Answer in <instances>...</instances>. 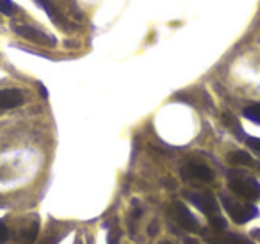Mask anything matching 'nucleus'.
I'll list each match as a JSON object with an SVG mask.
<instances>
[{"instance_id":"nucleus-7","label":"nucleus","mask_w":260,"mask_h":244,"mask_svg":"<svg viewBox=\"0 0 260 244\" xmlns=\"http://www.w3.org/2000/svg\"><path fill=\"white\" fill-rule=\"evenodd\" d=\"M23 104V93L20 89H0V109H15Z\"/></svg>"},{"instance_id":"nucleus-15","label":"nucleus","mask_w":260,"mask_h":244,"mask_svg":"<svg viewBox=\"0 0 260 244\" xmlns=\"http://www.w3.org/2000/svg\"><path fill=\"white\" fill-rule=\"evenodd\" d=\"M9 239V230L4 225V221H0V244H6Z\"/></svg>"},{"instance_id":"nucleus-4","label":"nucleus","mask_w":260,"mask_h":244,"mask_svg":"<svg viewBox=\"0 0 260 244\" xmlns=\"http://www.w3.org/2000/svg\"><path fill=\"white\" fill-rule=\"evenodd\" d=\"M182 178L192 180V182H212L214 171L207 164H200V162H189L182 168Z\"/></svg>"},{"instance_id":"nucleus-11","label":"nucleus","mask_w":260,"mask_h":244,"mask_svg":"<svg viewBox=\"0 0 260 244\" xmlns=\"http://www.w3.org/2000/svg\"><path fill=\"white\" fill-rule=\"evenodd\" d=\"M15 11H16V6L13 4L11 0H0V13H2V15L11 16V15H15Z\"/></svg>"},{"instance_id":"nucleus-8","label":"nucleus","mask_w":260,"mask_h":244,"mask_svg":"<svg viewBox=\"0 0 260 244\" xmlns=\"http://www.w3.org/2000/svg\"><path fill=\"white\" fill-rule=\"evenodd\" d=\"M207 240L210 244H255L253 240H249L248 237L244 235H239V233H224L221 235L217 232V235H207Z\"/></svg>"},{"instance_id":"nucleus-1","label":"nucleus","mask_w":260,"mask_h":244,"mask_svg":"<svg viewBox=\"0 0 260 244\" xmlns=\"http://www.w3.org/2000/svg\"><path fill=\"white\" fill-rule=\"evenodd\" d=\"M228 187L232 193L237 196L244 198L248 201H258L260 200V184L255 178L244 175V173L234 171L228 176Z\"/></svg>"},{"instance_id":"nucleus-13","label":"nucleus","mask_w":260,"mask_h":244,"mask_svg":"<svg viewBox=\"0 0 260 244\" xmlns=\"http://www.w3.org/2000/svg\"><path fill=\"white\" fill-rule=\"evenodd\" d=\"M210 219V226H212L216 232H219V230H224L226 228V221H224L223 218H221L219 214H216V216H212V218H209Z\"/></svg>"},{"instance_id":"nucleus-9","label":"nucleus","mask_w":260,"mask_h":244,"mask_svg":"<svg viewBox=\"0 0 260 244\" xmlns=\"http://www.w3.org/2000/svg\"><path fill=\"white\" fill-rule=\"evenodd\" d=\"M228 162H230V164L248 166V164H253V159H251V155L246 154V151H232V154H228Z\"/></svg>"},{"instance_id":"nucleus-3","label":"nucleus","mask_w":260,"mask_h":244,"mask_svg":"<svg viewBox=\"0 0 260 244\" xmlns=\"http://www.w3.org/2000/svg\"><path fill=\"white\" fill-rule=\"evenodd\" d=\"M184 196H185V200L191 201L194 207H198L200 210L205 216H209V218L219 214V205H217L216 198L210 193H189V191H185Z\"/></svg>"},{"instance_id":"nucleus-6","label":"nucleus","mask_w":260,"mask_h":244,"mask_svg":"<svg viewBox=\"0 0 260 244\" xmlns=\"http://www.w3.org/2000/svg\"><path fill=\"white\" fill-rule=\"evenodd\" d=\"M171 212H173V218L177 219V223L180 226H184L189 232H200V223L194 216L191 214L187 207H184L182 203H173L171 205Z\"/></svg>"},{"instance_id":"nucleus-12","label":"nucleus","mask_w":260,"mask_h":244,"mask_svg":"<svg viewBox=\"0 0 260 244\" xmlns=\"http://www.w3.org/2000/svg\"><path fill=\"white\" fill-rule=\"evenodd\" d=\"M36 2L45 9V11H47V15L50 16L52 20H57V13H55V9H54V6H52L50 0H36Z\"/></svg>"},{"instance_id":"nucleus-10","label":"nucleus","mask_w":260,"mask_h":244,"mask_svg":"<svg viewBox=\"0 0 260 244\" xmlns=\"http://www.w3.org/2000/svg\"><path fill=\"white\" fill-rule=\"evenodd\" d=\"M244 116L249 119V121L256 123L260 125V104H253V105H248L244 109Z\"/></svg>"},{"instance_id":"nucleus-17","label":"nucleus","mask_w":260,"mask_h":244,"mask_svg":"<svg viewBox=\"0 0 260 244\" xmlns=\"http://www.w3.org/2000/svg\"><path fill=\"white\" fill-rule=\"evenodd\" d=\"M160 244H171V242H168V240H164V242H160Z\"/></svg>"},{"instance_id":"nucleus-2","label":"nucleus","mask_w":260,"mask_h":244,"mask_svg":"<svg viewBox=\"0 0 260 244\" xmlns=\"http://www.w3.org/2000/svg\"><path fill=\"white\" fill-rule=\"evenodd\" d=\"M223 205H224V208H226L228 216H230L235 223H239V225L251 221L253 218L258 216L256 207L248 205V203H239V201L230 200V198H226V196H223Z\"/></svg>"},{"instance_id":"nucleus-14","label":"nucleus","mask_w":260,"mask_h":244,"mask_svg":"<svg viewBox=\"0 0 260 244\" xmlns=\"http://www.w3.org/2000/svg\"><path fill=\"white\" fill-rule=\"evenodd\" d=\"M246 143H248V146L251 148L255 154L260 155V139L258 137H246Z\"/></svg>"},{"instance_id":"nucleus-5","label":"nucleus","mask_w":260,"mask_h":244,"mask_svg":"<svg viewBox=\"0 0 260 244\" xmlns=\"http://www.w3.org/2000/svg\"><path fill=\"white\" fill-rule=\"evenodd\" d=\"M13 29H15L16 34H20L27 41H32L36 45H43V47H55L54 36H48V34L41 33L40 29H36L32 25H15Z\"/></svg>"},{"instance_id":"nucleus-16","label":"nucleus","mask_w":260,"mask_h":244,"mask_svg":"<svg viewBox=\"0 0 260 244\" xmlns=\"http://www.w3.org/2000/svg\"><path fill=\"white\" fill-rule=\"evenodd\" d=\"M185 244H198V242H196V240H192V239H187V240H185Z\"/></svg>"}]
</instances>
